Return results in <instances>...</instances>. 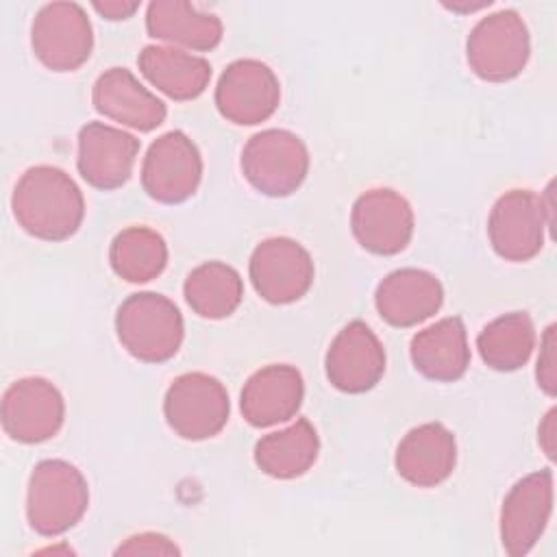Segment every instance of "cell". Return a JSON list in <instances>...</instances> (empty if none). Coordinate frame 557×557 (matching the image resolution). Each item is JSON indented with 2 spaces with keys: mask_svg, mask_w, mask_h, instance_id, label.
Here are the masks:
<instances>
[{
  "mask_svg": "<svg viewBox=\"0 0 557 557\" xmlns=\"http://www.w3.org/2000/svg\"><path fill=\"white\" fill-rule=\"evenodd\" d=\"M30 46L48 70H78L94 48V30L85 9L76 2L44 4L30 26Z\"/></svg>",
  "mask_w": 557,
  "mask_h": 557,
  "instance_id": "ba28073f",
  "label": "cell"
},
{
  "mask_svg": "<svg viewBox=\"0 0 557 557\" xmlns=\"http://www.w3.org/2000/svg\"><path fill=\"white\" fill-rule=\"evenodd\" d=\"M0 418L11 440L39 444L59 433L65 418V403L48 379L24 376L7 387Z\"/></svg>",
  "mask_w": 557,
  "mask_h": 557,
  "instance_id": "30bf717a",
  "label": "cell"
},
{
  "mask_svg": "<svg viewBox=\"0 0 557 557\" xmlns=\"http://www.w3.org/2000/svg\"><path fill=\"white\" fill-rule=\"evenodd\" d=\"M137 65L146 81L172 100H194L211 81V63L181 48L146 46Z\"/></svg>",
  "mask_w": 557,
  "mask_h": 557,
  "instance_id": "603a6c76",
  "label": "cell"
},
{
  "mask_svg": "<svg viewBox=\"0 0 557 557\" xmlns=\"http://www.w3.org/2000/svg\"><path fill=\"white\" fill-rule=\"evenodd\" d=\"M146 30L150 37L181 46L185 50L207 52L222 41V22L183 0H154L146 11Z\"/></svg>",
  "mask_w": 557,
  "mask_h": 557,
  "instance_id": "7402d4cb",
  "label": "cell"
},
{
  "mask_svg": "<svg viewBox=\"0 0 557 557\" xmlns=\"http://www.w3.org/2000/svg\"><path fill=\"white\" fill-rule=\"evenodd\" d=\"M178 548L176 544L161 535V533H139V535H131L124 544H120L115 548V555H176Z\"/></svg>",
  "mask_w": 557,
  "mask_h": 557,
  "instance_id": "f1b7e54d",
  "label": "cell"
},
{
  "mask_svg": "<svg viewBox=\"0 0 557 557\" xmlns=\"http://www.w3.org/2000/svg\"><path fill=\"white\" fill-rule=\"evenodd\" d=\"M553 224V183L546 198L531 189H509L492 207L487 235L494 252L507 261H529L544 246V231Z\"/></svg>",
  "mask_w": 557,
  "mask_h": 557,
  "instance_id": "277c9868",
  "label": "cell"
},
{
  "mask_svg": "<svg viewBox=\"0 0 557 557\" xmlns=\"http://www.w3.org/2000/svg\"><path fill=\"white\" fill-rule=\"evenodd\" d=\"M115 333L128 355L144 363H163L172 359L185 335L178 307L154 292L128 296L115 313Z\"/></svg>",
  "mask_w": 557,
  "mask_h": 557,
  "instance_id": "7a4b0ae2",
  "label": "cell"
},
{
  "mask_svg": "<svg viewBox=\"0 0 557 557\" xmlns=\"http://www.w3.org/2000/svg\"><path fill=\"white\" fill-rule=\"evenodd\" d=\"M91 7H94L102 17L117 22V20L131 17V15L139 9V2H137V0H133V2H126V0H104V2H94Z\"/></svg>",
  "mask_w": 557,
  "mask_h": 557,
  "instance_id": "f546056e",
  "label": "cell"
},
{
  "mask_svg": "<svg viewBox=\"0 0 557 557\" xmlns=\"http://www.w3.org/2000/svg\"><path fill=\"white\" fill-rule=\"evenodd\" d=\"M476 348L487 368L498 372L518 370L531 359L535 348L533 320L522 311L505 313L483 326Z\"/></svg>",
  "mask_w": 557,
  "mask_h": 557,
  "instance_id": "484cf974",
  "label": "cell"
},
{
  "mask_svg": "<svg viewBox=\"0 0 557 557\" xmlns=\"http://www.w3.org/2000/svg\"><path fill=\"white\" fill-rule=\"evenodd\" d=\"M139 152V139L104 122H87L78 131L81 176L96 189H117L131 174Z\"/></svg>",
  "mask_w": 557,
  "mask_h": 557,
  "instance_id": "2e32d148",
  "label": "cell"
},
{
  "mask_svg": "<svg viewBox=\"0 0 557 557\" xmlns=\"http://www.w3.org/2000/svg\"><path fill=\"white\" fill-rule=\"evenodd\" d=\"M457 463V442L453 431L440 422L411 429L396 448V472L416 487H435L446 481Z\"/></svg>",
  "mask_w": 557,
  "mask_h": 557,
  "instance_id": "ffe728a7",
  "label": "cell"
},
{
  "mask_svg": "<svg viewBox=\"0 0 557 557\" xmlns=\"http://www.w3.org/2000/svg\"><path fill=\"white\" fill-rule=\"evenodd\" d=\"M109 261L120 278L128 283H148L165 270L168 246L157 231L148 226H128L113 237Z\"/></svg>",
  "mask_w": 557,
  "mask_h": 557,
  "instance_id": "4316f807",
  "label": "cell"
},
{
  "mask_svg": "<svg viewBox=\"0 0 557 557\" xmlns=\"http://www.w3.org/2000/svg\"><path fill=\"white\" fill-rule=\"evenodd\" d=\"M305 396L302 374L287 363L257 370L242 387L239 409L248 424L272 426L296 416Z\"/></svg>",
  "mask_w": 557,
  "mask_h": 557,
  "instance_id": "ac0fdd59",
  "label": "cell"
},
{
  "mask_svg": "<svg viewBox=\"0 0 557 557\" xmlns=\"http://www.w3.org/2000/svg\"><path fill=\"white\" fill-rule=\"evenodd\" d=\"M529 52L531 41L527 24L513 9L481 17L466 41L470 70L490 83L516 78L524 70Z\"/></svg>",
  "mask_w": 557,
  "mask_h": 557,
  "instance_id": "5b68a950",
  "label": "cell"
},
{
  "mask_svg": "<svg viewBox=\"0 0 557 557\" xmlns=\"http://www.w3.org/2000/svg\"><path fill=\"white\" fill-rule=\"evenodd\" d=\"M326 379L346 394L372 389L385 372V348L374 331L361 322H348L331 342L324 357Z\"/></svg>",
  "mask_w": 557,
  "mask_h": 557,
  "instance_id": "9a60e30c",
  "label": "cell"
},
{
  "mask_svg": "<svg viewBox=\"0 0 557 557\" xmlns=\"http://www.w3.org/2000/svg\"><path fill=\"white\" fill-rule=\"evenodd\" d=\"M226 387L207 372L176 376L163 398L168 426L183 440L200 442L218 435L228 420Z\"/></svg>",
  "mask_w": 557,
  "mask_h": 557,
  "instance_id": "52a82bcc",
  "label": "cell"
},
{
  "mask_svg": "<svg viewBox=\"0 0 557 557\" xmlns=\"http://www.w3.org/2000/svg\"><path fill=\"white\" fill-rule=\"evenodd\" d=\"M444 300L442 283L435 274L418 268L389 272L374 292L379 315L392 326H416L437 313Z\"/></svg>",
  "mask_w": 557,
  "mask_h": 557,
  "instance_id": "d6986e66",
  "label": "cell"
},
{
  "mask_svg": "<svg viewBox=\"0 0 557 557\" xmlns=\"http://www.w3.org/2000/svg\"><path fill=\"white\" fill-rule=\"evenodd\" d=\"M320 440L307 418L296 420L283 431L268 433L255 444V463L274 479H296L318 459Z\"/></svg>",
  "mask_w": 557,
  "mask_h": 557,
  "instance_id": "cb8c5ba5",
  "label": "cell"
},
{
  "mask_svg": "<svg viewBox=\"0 0 557 557\" xmlns=\"http://www.w3.org/2000/svg\"><path fill=\"white\" fill-rule=\"evenodd\" d=\"M183 294L194 313L209 320H222L239 307L244 283L235 268L222 261H207L187 274Z\"/></svg>",
  "mask_w": 557,
  "mask_h": 557,
  "instance_id": "d4e9b609",
  "label": "cell"
},
{
  "mask_svg": "<svg viewBox=\"0 0 557 557\" xmlns=\"http://www.w3.org/2000/svg\"><path fill=\"white\" fill-rule=\"evenodd\" d=\"M89 487L83 472L63 459L39 461L28 479L26 518L46 537L70 531L87 511Z\"/></svg>",
  "mask_w": 557,
  "mask_h": 557,
  "instance_id": "3957f363",
  "label": "cell"
},
{
  "mask_svg": "<svg viewBox=\"0 0 557 557\" xmlns=\"http://www.w3.org/2000/svg\"><path fill=\"white\" fill-rule=\"evenodd\" d=\"M11 209L28 235L46 242L72 237L85 218L83 191L54 165L28 168L13 189Z\"/></svg>",
  "mask_w": 557,
  "mask_h": 557,
  "instance_id": "6da1fadb",
  "label": "cell"
},
{
  "mask_svg": "<svg viewBox=\"0 0 557 557\" xmlns=\"http://www.w3.org/2000/svg\"><path fill=\"white\" fill-rule=\"evenodd\" d=\"M255 292L272 305L302 298L313 283L311 255L289 237H270L257 244L248 263Z\"/></svg>",
  "mask_w": 557,
  "mask_h": 557,
  "instance_id": "8fae6325",
  "label": "cell"
},
{
  "mask_svg": "<svg viewBox=\"0 0 557 557\" xmlns=\"http://www.w3.org/2000/svg\"><path fill=\"white\" fill-rule=\"evenodd\" d=\"M281 85L276 74L257 59H237L222 72L215 87V107L233 124L265 122L278 107Z\"/></svg>",
  "mask_w": 557,
  "mask_h": 557,
  "instance_id": "4fadbf2b",
  "label": "cell"
},
{
  "mask_svg": "<svg viewBox=\"0 0 557 557\" xmlns=\"http://www.w3.org/2000/svg\"><path fill=\"white\" fill-rule=\"evenodd\" d=\"M242 172L263 196H289L307 178V146L292 131L265 128L246 141L242 150Z\"/></svg>",
  "mask_w": 557,
  "mask_h": 557,
  "instance_id": "8992f818",
  "label": "cell"
},
{
  "mask_svg": "<svg viewBox=\"0 0 557 557\" xmlns=\"http://www.w3.org/2000/svg\"><path fill=\"white\" fill-rule=\"evenodd\" d=\"M91 102L100 115L139 133L154 131L168 115L163 100L148 91L126 67L102 72L94 83Z\"/></svg>",
  "mask_w": 557,
  "mask_h": 557,
  "instance_id": "e0dca14e",
  "label": "cell"
},
{
  "mask_svg": "<svg viewBox=\"0 0 557 557\" xmlns=\"http://www.w3.org/2000/svg\"><path fill=\"white\" fill-rule=\"evenodd\" d=\"M555 416H557V409L553 407V409L544 416V420H542V424H540V429H537L540 446H542V450L546 453L548 459H555V442H557V437H555V433H557Z\"/></svg>",
  "mask_w": 557,
  "mask_h": 557,
  "instance_id": "4dcf8cb0",
  "label": "cell"
},
{
  "mask_svg": "<svg viewBox=\"0 0 557 557\" xmlns=\"http://www.w3.org/2000/svg\"><path fill=\"white\" fill-rule=\"evenodd\" d=\"M553 513V472L522 476L500 507V542L507 555H527L542 537Z\"/></svg>",
  "mask_w": 557,
  "mask_h": 557,
  "instance_id": "5bb4252c",
  "label": "cell"
},
{
  "mask_svg": "<svg viewBox=\"0 0 557 557\" xmlns=\"http://www.w3.org/2000/svg\"><path fill=\"white\" fill-rule=\"evenodd\" d=\"M357 244L372 255H398L413 235V209L405 196L389 187L363 191L350 211Z\"/></svg>",
  "mask_w": 557,
  "mask_h": 557,
  "instance_id": "7c38bea8",
  "label": "cell"
},
{
  "mask_svg": "<svg viewBox=\"0 0 557 557\" xmlns=\"http://www.w3.org/2000/svg\"><path fill=\"white\" fill-rule=\"evenodd\" d=\"M557 326L555 324H548L544 335H542V342H540V357H537V368H535V379H537V385L542 387L544 394L548 396H555L557 394Z\"/></svg>",
  "mask_w": 557,
  "mask_h": 557,
  "instance_id": "83f0119b",
  "label": "cell"
},
{
  "mask_svg": "<svg viewBox=\"0 0 557 557\" xmlns=\"http://www.w3.org/2000/svg\"><path fill=\"white\" fill-rule=\"evenodd\" d=\"M409 355L413 368L431 381L450 383L461 379L470 366L468 335L461 318H442L418 331L411 339Z\"/></svg>",
  "mask_w": 557,
  "mask_h": 557,
  "instance_id": "44dd1931",
  "label": "cell"
},
{
  "mask_svg": "<svg viewBox=\"0 0 557 557\" xmlns=\"http://www.w3.org/2000/svg\"><path fill=\"white\" fill-rule=\"evenodd\" d=\"M490 4H492V2L485 0V2H476V4H446V7L453 9V11H479V9L490 7Z\"/></svg>",
  "mask_w": 557,
  "mask_h": 557,
  "instance_id": "1f68e13d",
  "label": "cell"
},
{
  "mask_svg": "<svg viewBox=\"0 0 557 557\" xmlns=\"http://www.w3.org/2000/svg\"><path fill=\"white\" fill-rule=\"evenodd\" d=\"M202 178V159L183 131L157 137L141 163L144 191L163 205H176L196 194Z\"/></svg>",
  "mask_w": 557,
  "mask_h": 557,
  "instance_id": "9c48e42d",
  "label": "cell"
}]
</instances>
